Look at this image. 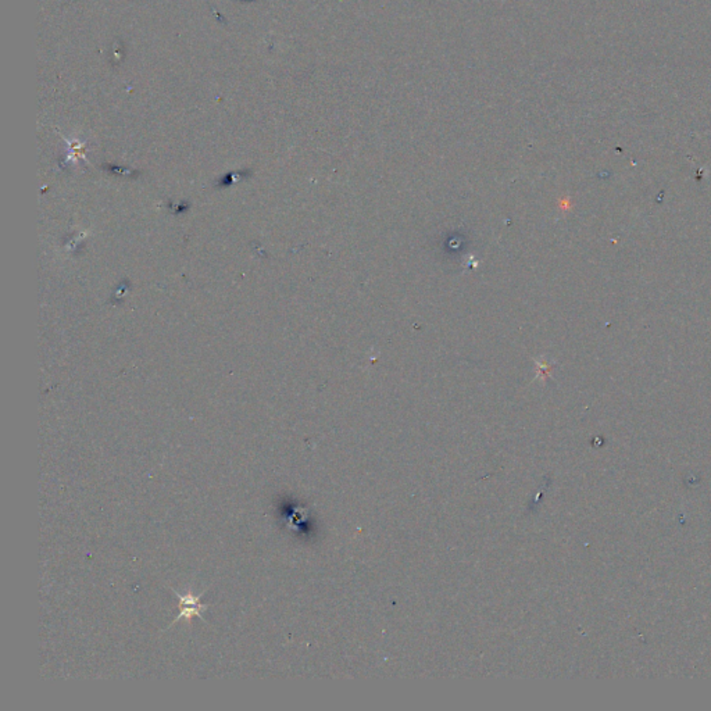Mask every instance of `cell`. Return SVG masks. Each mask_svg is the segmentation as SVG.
I'll use <instances>...</instances> for the list:
<instances>
[{"mask_svg": "<svg viewBox=\"0 0 711 711\" xmlns=\"http://www.w3.org/2000/svg\"><path fill=\"white\" fill-rule=\"evenodd\" d=\"M171 591L177 595V598H178V604H179V608H181V610H179V614L175 617V620H174V622H171V625H174L175 622H178V620H182V618H185V620H191L192 617H199V618H202V620L205 621V618H203V615H202V611H203L205 608H207L210 604H207V603H200V598H202V595H203L206 591H205L203 594L198 595V596L192 595L191 592H188V594H185V595H181V594H178L175 589H171Z\"/></svg>", "mask_w": 711, "mask_h": 711, "instance_id": "cell-1", "label": "cell"}]
</instances>
